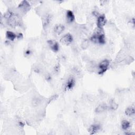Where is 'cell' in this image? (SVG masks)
I'll return each mask as SVG.
<instances>
[{
	"instance_id": "cell-1",
	"label": "cell",
	"mask_w": 135,
	"mask_h": 135,
	"mask_svg": "<svg viewBox=\"0 0 135 135\" xmlns=\"http://www.w3.org/2000/svg\"><path fill=\"white\" fill-rule=\"evenodd\" d=\"M5 18L7 20L8 24L11 26L18 25L20 23L19 17L12 12L8 11L5 14Z\"/></svg>"
},
{
	"instance_id": "cell-2",
	"label": "cell",
	"mask_w": 135,
	"mask_h": 135,
	"mask_svg": "<svg viewBox=\"0 0 135 135\" xmlns=\"http://www.w3.org/2000/svg\"><path fill=\"white\" fill-rule=\"evenodd\" d=\"M101 31H102V29L98 28L97 32H96L91 38L92 41L95 43L98 42L100 44H104L105 43V35Z\"/></svg>"
},
{
	"instance_id": "cell-3",
	"label": "cell",
	"mask_w": 135,
	"mask_h": 135,
	"mask_svg": "<svg viewBox=\"0 0 135 135\" xmlns=\"http://www.w3.org/2000/svg\"><path fill=\"white\" fill-rule=\"evenodd\" d=\"M109 65V62L107 60H103L102 62H101L99 64V74L103 75L105 72H106L108 68Z\"/></svg>"
},
{
	"instance_id": "cell-4",
	"label": "cell",
	"mask_w": 135,
	"mask_h": 135,
	"mask_svg": "<svg viewBox=\"0 0 135 135\" xmlns=\"http://www.w3.org/2000/svg\"><path fill=\"white\" fill-rule=\"evenodd\" d=\"M107 20L104 15H101L98 17L97 19V26L98 29H103V28L105 25Z\"/></svg>"
},
{
	"instance_id": "cell-5",
	"label": "cell",
	"mask_w": 135,
	"mask_h": 135,
	"mask_svg": "<svg viewBox=\"0 0 135 135\" xmlns=\"http://www.w3.org/2000/svg\"><path fill=\"white\" fill-rule=\"evenodd\" d=\"M60 41L64 44L69 45L73 41V37L70 33H67L61 38Z\"/></svg>"
},
{
	"instance_id": "cell-6",
	"label": "cell",
	"mask_w": 135,
	"mask_h": 135,
	"mask_svg": "<svg viewBox=\"0 0 135 135\" xmlns=\"http://www.w3.org/2000/svg\"><path fill=\"white\" fill-rule=\"evenodd\" d=\"M48 43L54 52H57L59 50V45L57 42L53 40H49L48 41Z\"/></svg>"
},
{
	"instance_id": "cell-7",
	"label": "cell",
	"mask_w": 135,
	"mask_h": 135,
	"mask_svg": "<svg viewBox=\"0 0 135 135\" xmlns=\"http://www.w3.org/2000/svg\"><path fill=\"white\" fill-rule=\"evenodd\" d=\"M75 86V80L73 78H70L67 81L65 84V89L66 90H71Z\"/></svg>"
},
{
	"instance_id": "cell-8",
	"label": "cell",
	"mask_w": 135,
	"mask_h": 135,
	"mask_svg": "<svg viewBox=\"0 0 135 135\" xmlns=\"http://www.w3.org/2000/svg\"><path fill=\"white\" fill-rule=\"evenodd\" d=\"M19 8L23 12H26L30 9V5L27 1H22L19 6Z\"/></svg>"
},
{
	"instance_id": "cell-9",
	"label": "cell",
	"mask_w": 135,
	"mask_h": 135,
	"mask_svg": "<svg viewBox=\"0 0 135 135\" xmlns=\"http://www.w3.org/2000/svg\"><path fill=\"white\" fill-rule=\"evenodd\" d=\"M100 127L98 125H93L90 127L89 128V132L90 134H93L96 133L100 129Z\"/></svg>"
},
{
	"instance_id": "cell-10",
	"label": "cell",
	"mask_w": 135,
	"mask_h": 135,
	"mask_svg": "<svg viewBox=\"0 0 135 135\" xmlns=\"http://www.w3.org/2000/svg\"><path fill=\"white\" fill-rule=\"evenodd\" d=\"M54 32L57 34V35H60V34L64 31V26L62 24H57L54 28Z\"/></svg>"
},
{
	"instance_id": "cell-11",
	"label": "cell",
	"mask_w": 135,
	"mask_h": 135,
	"mask_svg": "<svg viewBox=\"0 0 135 135\" xmlns=\"http://www.w3.org/2000/svg\"><path fill=\"white\" fill-rule=\"evenodd\" d=\"M66 18L68 21L70 23L73 22L75 21V15L71 11L68 10L66 12Z\"/></svg>"
},
{
	"instance_id": "cell-12",
	"label": "cell",
	"mask_w": 135,
	"mask_h": 135,
	"mask_svg": "<svg viewBox=\"0 0 135 135\" xmlns=\"http://www.w3.org/2000/svg\"><path fill=\"white\" fill-rule=\"evenodd\" d=\"M108 109V106L105 104H102L99 105L96 109V112L97 113H100L103 112L106 110H107Z\"/></svg>"
},
{
	"instance_id": "cell-13",
	"label": "cell",
	"mask_w": 135,
	"mask_h": 135,
	"mask_svg": "<svg viewBox=\"0 0 135 135\" xmlns=\"http://www.w3.org/2000/svg\"><path fill=\"white\" fill-rule=\"evenodd\" d=\"M6 36L7 39L11 41H14L17 37V36L14 32L11 31H7L6 33Z\"/></svg>"
},
{
	"instance_id": "cell-14",
	"label": "cell",
	"mask_w": 135,
	"mask_h": 135,
	"mask_svg": "<svg viewBox=\"0 0 135 135\" xmlns=\"http://www.w3.org/2000/svg\"><path fill=\"white\" fill-rule=\"evenodd\" d=\"M122 127L124 130H128L130 127V123L127 120H123L122 124Z\"/></svg>"
},
{
	"instance_id": "cell-15",
	"label": "cell",
	"mask_w": 135,
	"mask_h": 135,
	"mask_svg": "<svg viewBox=\"0 0 135 135\" xmlns=\"http://www.w3.org/2000/svg\"><path fill=\"white\" fill-rule=\"evenodd\" d=\"M125 113L126 115L128 116H132L134 114V109L132 107H129L128 108L126 111H125Z\"/></svg>"
},
{
	"instance_id": "cell-16",
	"label": "cell",
	"mask_w": 135,
	"mask_h": 135,
	"mask_svg": "<svg viewBox=\"0 0 135 135\" xmlns=\"http://www.w3.org/2000/svg\"><path fill=\"white\" fill-rule=\"evenodd\" d=\"M118 108V105L116 104L113 101H111L110 104V109L111 110H116Z\"/></svg>"
},
{
	"instance_id": "cell-17",
	"label": "cell",
	"mask_w": 135,
	"mask_h": 135,
	"mask_svg": "<svg viewBox=\"0 0 135 135\" xmlns=\"http://www.w3.org/2000/svg\"><path fill=\"white\" fill-rule=\"evenodd\" d=\"M88 45H89V42L88 40H86L84 41H83L82 45H81V47L83 49H86L88 46Z\"/></svg>"
},
{
	"instance_id": "cell-18",
	"label": "cell",
	"mask_w": 135,
	"mask_h": 135,
	"mask_svg": "<svg viewBox=\"0 0 135 135\" xmlns=\"http://www.w3.org/2000/svg\"><path fill=\"white\" fill-rule=\"evenodd\" d=\"M31 54V51L30 50H26L25 52V55L27 56H29Z\"/></svg>"
}]
</instances>
